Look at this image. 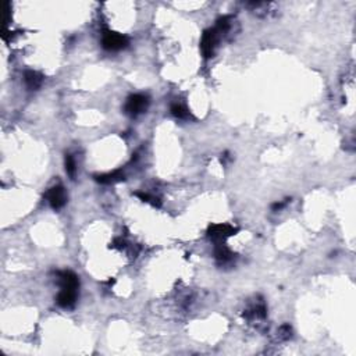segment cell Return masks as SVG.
Returning a JSON list of instances; mask_svg holds the SVG:
<instances>
[{"mask_svg": "<svg viewBox=\"0 0 356 356\" xmlns=\"http://www.w3.org/2000/svg\"><path fill=\"white\" fill-rule=\"evenodd\" d=\"M171 114L174 117L180 118V120H185V118H188L189 117L188 110H187L183 105H180V103H174V105L171 106Z\"/></svg>", "mask_w": 356, "mask_h": 356, "instance_id": "13", "label": "cell"}, {"mask_svg": "<svg viewBox=\"0 0 356 356\" xmlns=\"http://www.w3.org/2000/svg\"><path fill=\"white\" fill-rule=\"evenodd\" d=\"M24 82H25L28 89H31V91H36V89H39L40 86H42L43 77H42L39 72L29 70V71H25V74H24Z\"/></svg>", "mask_w": 356, "mask_h": 356, "instance_id": "10", "label": "cell"}, {"mask_svg": "<svg viewBox=\"0 0 356 356\" xmlns=\"http://www.w3.org/2000/svg\"><path fill=\"white\" fill-rule=\"evenodd\" d=\"M230 27H231V18L230 17H221V18H218L217 20V24H216V31L218 33L220 32H226V31H228L230 29Z\"/></svg>", "mask_w": 356, "mask_h": 356, "instance_id": "14", "label": "cell"}, {"mask_svg": "<svg viewBox=\"0 0 356 356\" xmlns=\"http://www.w3.org/2000/svg\"><path fill=\"white\" fill-rule=\"evenodd\" d=\"M64 164H66V172L70 175L71 180L75 178V172H77V166H75V160L71 155H66L64 159Z\"/></svg>", "mask_w": 356, "mask_h": 356, "instance_id": "12", "label": "cell"}, {"mask_svg": "<svg viewBox=\"0 0 356 356\" xmlns=\"http://www.w3.org/2000/svg\"><path fill=\"white\" fill-rule=\"evenodd\" d=\"M46 196H48V200H49L52 209H55V210H59V209H61L63 206L66 205L67 194L63 185H55V187H52Z\"/></svg>", "mask_w": 356, "mask_h": 356, "instance_id": "5", "label": "cell"}, {"mask_svg": "<svg viewBox=\"0 0 356 356\" xmlns=\"http://www.w3.org/2000/svg\"><path fill=\"white\" fill-rule=\"evenodd\" d=\"M102 45L109 52H118L127 48L129 45V39L125 35L117 32H106L102 39Z\"/></svg>", "mask_w": 356, "mask_h": 356, "instance_id": "3", "label": "cell"}, {"mask_svg": "<svg viewBox=\"0 0 356 356\" xmlns=\"http://www.w3.org/2000/svg\"><path fill=\"white\" fill-rule=\"evenodd\" d=\"M77 296H78V291L75 289H61L59 295H57V305L60 307H64V309H70L72 306L75 305L77 302Z\"/></svg>", "mask_w": 356, "mask_h": 356, "instance_id": "7", "label": "cell"}, {"mask_svg": "<svg viewBox=\"0 0 356 356\" xmlns=\"http://www.w3.org/2000/svg\"><path fill=\"white\" fill-rule=\"evenodd\" d=\"M234 253L231 250L228 249L226 245L223 244H216L214 248V257L218 264H228L234 260Z\"/></svg>", "mask_w": 356, "mask_h": 356, "instance_id": "9", "label": "cell"}, {"mask_svg": "<svg viewBox=\"0 0 356 356\" xmlns=\"http://www.w3.org/2000/svg\"><path fill=\"white\" fill-rule=\"evenodd\" d=\"M217 39H218V32L216 31V28L206 29L203 32V36L200 40V50H202V55L205 59H210L211 56L214 55Z\"/></svg>", "mask_w": 356, "mask_h": 356, "instance_id": "4", "label": "cell"}, {"mask_svg": "<svg viewBox=\"0 0 356 356\" xmlns=\"http://www.w3.org/2000/svg\"><path fill=\"white\" fill-rule=\"evenodd\" d=\"M148 106H149L148 96H145L142 94H135L128 98L125 106H124V110H125L128 116L137 117L148 110Z\"/></svg>", "mask_w": 356, "mask_h": 356, "instance_id": "1", "label": "cell"}, {"mask_svg": "<svg viewBox=\"0 0 356 356\" xmlns=\"http://www.w3.org/2000/svg\"><path fill=\"white\" fill-rule=\"evenodd\" d=\"M57 278H59L61 289H75V291H78L79 280H78L77 276L72 272L64 270V272L57 273Z\"/></svg>", "mask_w": 356, "mask_h": 356, "instance_id": "6", "label": "cell"}, {"mask_svg": "<svg viewBox=\"0 0 356 356\" xmlns=\"http://www.w3.org/2000/svg\"><path fill=\"white\" fill-rule=\"evenodd\" d=\"M237 233H238V228L233 227L230 224H214L207 230V235L214 244H223L226 239L233 237Z\"/></svg>", "mask_w": 356, "mask_h": 356, "instance_id": "2", "label": "cell"}, {"mask_svg": "<svg viewBox=\"0 0 356 356\" xmlns=\"http://www.w3.org/2000/svg\"><path fill=\"white\" fill-rule=\"evenodd\" d=\"M94 178H95V181H98L99 184H105V185L120 183V181H124V180H125L124 172H122L121 170H116V171H111V172H105V174H96V175H94Z\"/></svg>", "mask_w": 356, "mask_h": 356, "instance_id": "8", "label": "cell"}, {"mask_svg": "<svg viewBox=\"0 0 356 356\" xmlns=\"http://www.w3.org/2000/svg\"><path fill=\"white\" fill-rule=\"evenodd\" d=\"M135 196L139 198L142 202H146V203H150V205L156 206V207H160L161 202L157 196H153V195L148 194V192H135Z\"/></svg>", "mask_w": 356, "mask_h": 356, "instance_id": "11", "label": "cell"}, {"mask_svg": "<svg viewBox=\"0 0 356 356\" xmlns=\"http://www.w3.org/2000/svg\"><path fill=\"white\" fill-rule=\"evenodd\" d=\"M289 202H291V199H285V202H277V203H274V205L272 206L273 211H280L281 209H284L285 206L288 205Z\"/></svg>", "mask_w": 356, "mask_h": 356, "instance_id": "15", "label": "cell"}]
</instances>
